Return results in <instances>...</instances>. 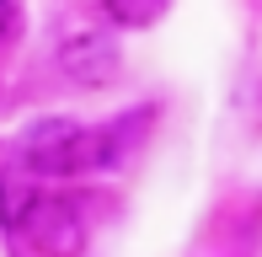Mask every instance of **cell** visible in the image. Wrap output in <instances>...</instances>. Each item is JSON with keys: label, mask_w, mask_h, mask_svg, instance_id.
Listing matches in <instances>:
<instances>
[{"label": "cell", "mask_w": 262, "mask_h": 257, "mask_svg": "<svg viewBox=\"0 0 262 257\" xmlns=\"http://www.w3.org/2000/svg\"><path fill=\"white\" fill-rule=\"evenodd\" d=\"M16 27H21V6L16 0H0V43L16 38Z\"/></svg>", "instance_id": "obj_5"}, {"label": "cell", "mask_w": 262, "mask_h": 257, "mask_svg": "<svg viewBox=\"0 0 262 257\" xmlns=\"http://www.w3.org/2000/svg\"><path fill=\"white\" fill-rule=\"evenodd\" d=\"M0 198H6V209H11V225H21V236L32 241V252H43V257H86L91 247V220H86V209L75 204V198H64V193H21L16 188H0Z\"/></svg>", "instance_id": "obj_2"}, {"label": "cell", "mask_w": 262, "mask_h": 257, "mask_svg": "<svg viewBox=\"0 0 262 257\" xmlns=\"http://www.w3.org/2000/svg\"><path fill=\"white\" fill-rule=\"evenodd\" d=\"M54 65H59V75H64L70 86L102 91V86H113V80H118L123 54H118L113 27H102V22L70 11V16L54 22Z\"/></svg>", "instance_id": "obj_3"}, {"label": "cell", "mask_w": 262, "mask_h": 257, "mask_svg": "<svg viewBox=\"0 0 262 257\" xmlns=\"http://www.w3.org/2000/svg\"><path fill=\"white\" fill-rule=\"evenodd\" d=\"M150 108L128 113V118H113V123H75V118H38L16 134L11 156L27 177H54V182H70V177H97V172H113L123 161L128 139H139Z\"/></svg>", "instance_id": "obj_1"}, {"label": "cell", "mask_w": 262, "mask_h": 257, "mask_svg": "<svg viewBox=\"0 0 262 257\" xmlns=\"http://www.w3.org/2000/svg\"><path fill=\"white\" fill-rule=\"evenodd\" d=\"M166 6H171V0H102L107 22H113V27H128V32L156 27V22L166 16Z\"/></svg>", "instance_id": "obj_4"}]
</instances>
